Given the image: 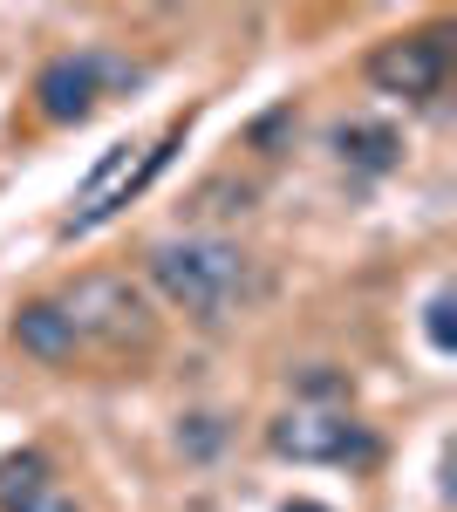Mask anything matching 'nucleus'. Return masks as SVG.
<instances>
[{
	"mask_svg": "<svg viewBox=\"0 0 457 512\" xmlns=\"http://www.w3.org/2000/svg\"><path fill=\"white\" fill-rule=\"evenodd\" d=\"M14 342L28 355H41V362H76L82 355L76 328H69V315H62L55 301H28V308L14 315Z\"/></svg>",
	"mask_w": 457,
	"mask_h": 512,
	"instance_id": "0eeeda50",
	"label": "nucleus"
},
{
	"mask_svg": "<svg viewBox=\"0 0 457 512\" xmlns=\"http://www.w3.org/2000/svg\"><path fill=\"white\" fill-rule=\"evenodd\" d=\"M55 308L69 315L82 349L130 355V349H151L157 342L151 301H144V287H130L123 274H82L69 294H55Z\"/></svg>",
	"mask_w": 457,
	"mask_h": 512,
	"instance_id": "f03ea898",
	"label": "nucleus"
},
{
	"mask_svg": "<svg viewBox=\"0 0 457 512\" xmlns=\"http://www.w3.org/2000/svg\"><path fill=\"white\" fill-rule=\"evenodd\" d=\"M48 485H55V478H48V458H35V451L7 458V465H0V512H28Z\"/></svg>",
	"mask_w": 457,
	"mask_h": 512,
	"instance_id": "6e6552de",
	"label": "nucleus"
},
{
	"mask_svg": "<svg viewBox=\"0 0 457 512\" xmlns=\"http://www.w3.org/2000/svg\"><path fill=\"white\" fill-rule=\"evenodd\" d=\"M307 396H342V376H328V369H314V376H301Z\"/></svg>",
	"mask_w": 457,
	"mask_h": 512,
	"instance_id": "9b49d317",
	"label": "nucleus"
},
{
	"mask_svg": "<svg viewBox=\"0 0 457 512\" xmlns=\"http://www.w3.org/2000/svg\"><path fill=\"white\" fill-rule=\"evenodd\" d=\"M144 69L137 62H116V55H96V48H82V55H55L35 82V103L48 123H82L110 89H137Z\"/></svg>",
	"mask_w": 457,
	"mask_h": 512,
	"instance_id": "20e7f679",
	"label": "nucleus"
},
{
	"mask_svg": "<svg viewBox=\"0 0 457 512\" xmlns=\"http://www.w3.org/2000/svg\"><path fill=\"white\" fill-rule=\"evenodd\" d=\"M151 280L191 321H226L267 287L253 253H239L232 239H164V246H151Z\"/></svg>",
	"mask_w": 457,
	"mask_h": 512,
	"instance_id": "f257e3e1",
	"label": "nucleus"
},
{
	"mask_svg": "<svg viewBox=\"0 0 457 512\" xmlns=\"http://www.w3.org/2000/svg\"><path fill=\"white\" fill-rule=\"evenodd\" d=\"M335 151L348 164H362V171H389L396 164V130H382V123H342L335 130Z\"/></svg>",
	"mask_w": 457,
	"mask_h": 512,
	"instance_id": "1a4fd4ad",
	"label": "nucleus"
},
{
	"mask_svg": "<svg viewBox=\"0 0 457 512\" xmlns=\"http://www.w3.org/2000/svg\"><path fill=\"white\" fill-rule=\"evenodd\" d=\"M267 444L280 458H301V465H369L376 444L362 424H348V410H287L267 431Z\"/></svg>",
	"mask_w": 457,
	"mask_h": 512,
	"instance_id": "39448f33",
	"label": "nucleus"
},
{
	"mask_svg": "<svg viewBox=\"0 0 457 512\" xmlns=\"http://www.w3.org/2000/svg\"><path fill=\"white\" fill-rule=\"evenodd\" d=\"M423 328H430V342H437V349H457V328H451V294H437V301H430V321H423Z\"/></svg>",
	"mask_w": 457,
	"mask_h": 512,
	"instance_id": "9d476101",
	"label": "nucleus"
},
{
	"mask_svg": "<svg viewBox=\"0 0 457 512\" xmlns=\"http://www.w3.org/2000/svg\"><path fill=\"white\" fill-rule=\"evenodd\" d=\"M178 144H185V123H178V130H164L157 144H116L110 158L89 171L76 212H69V233H89V226H103V219H110L116 205H130V198H137L157 171L171 164V151H178Z\"/></svg>",
	"mask_w": 457,
	"mask_h": 512,
	"instance_id": "7ed1b4c3",
	"label": "nucleus"
},
{
	"mask_svg": "<svg viewBox=\"0 0 457 512\" xmlns=\"http://www.w3.org/2000/svg\"><path fill=\"white\" fill-rule=\"evenodd\" d=\"M444 69H451L444 35H396L369 55V82H376L382 96H403V103L437 96V89H444Z\"/></svg>",
	"mask_w": 457,
	"mask_h": 512,
	"instance_id": "423d86ee",
	"label": "nucleus"
},
{
	"mask_svg": "<svg viewBox=\"0 0 457 512\" xmlns=\"http://www.w3.org/2000/svg\"><path fill=\"white\" fill-rule=\"evenodd\" d=\"M28 512H76V499H62V492L48 485V492H41V499H35V506H28Z\"/></svg>",
	"mask_w": 457,
	"mask_h": 512,
	"instance_id": "f8f14e48",
	"label": "nucleus"
},
{
	"mask_svg": "<svg viewBox=\"0 0 457 512\" xmlns=\"http://www.w3.org/2000/svg\"><path fill=\"white\" fill-rule=\"evenodd\" d=\"M287 512H328V506H314V499H294V506H287Z\"/></svg>",
	"mask_w": 457,
	"mask_h": 512,
	"instance_id": "ddd939ff",
	"label": "nucleus"
}]
</instances>
